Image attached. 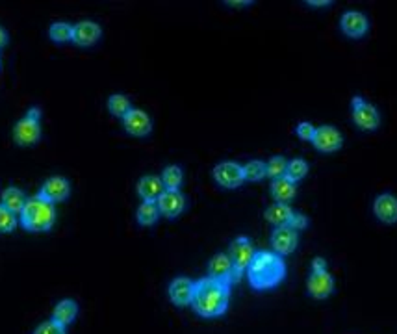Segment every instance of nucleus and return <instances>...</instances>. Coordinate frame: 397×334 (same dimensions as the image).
<instances>
[{
  "label": "nucleus",
  "mask_w": 397,
  "mask_h": 334,
  "mask_svg": "<svg viewBox=\"0 0 397 334\" xmlns=\"http://www.w3.org/2000/svg\"><path fill=\"white\" fill-rule=\"evenodd\" d=\"M229 301H231V286L225 282L210 277L199 279L195 282L192 306L201 318L212 320L223 316L229 310Z\"/></svg>",
  "instance_id": "1"
},
{
  "label": "nucleus",
  "mask_w": 397,
  "mask_h": 334,
  "mask_svg": "<svg viewBox=\"0 0 397 334\" xmlns=\"http://www.w3.org/2000/svg\"><path fill=\"white\" fill-rule=\"evenodd\" d=\"M246 273L253 290L265 292L279 286L284 280L286 264L282 256L273 250H258Z\"/></svg>",
  "instance_id": "2"
},
{
  "label": "nucleus",
  "mask_w": 397,
  "mask_h": 334,
  "mask_svg": "<svg viewBox=\"0 0 397 334\" xmlns=\"http://www.w3.org/2000/svg\"><path fill=\"white\" fill-rule=\"evenodd\" d=\"M19 221L28 232H49L56 223L54 205L45 201L40 193L28 197L25 208L19 214Z\"/></svg>",
  "instance_id": "3"
},
{
  "label": "nucleus",
  "mask_w": 397,
  "mask_h": 334,
  "mask_svg": "<svg viewBox=\"0 0 397 334\" xmlns=\"http://www.w3.org/2000/svg\"><path fill=\"white\" fill-rule=\"evenodd\" d=\"M41 139V110L30 108L13 127V142L19 147H32Z\"/></svg>",
  "instance_id": "4"
},
{
  "label": "nucleus",
  "mask_w": 397,
  "mask_h": 334,
  "mask_svg": "<svg viewBox=\"0 0 397 334\" xmlns=\"http://www.w3.org/2000/svg\"><path fill=\"white\" fill-rule=\"evenodd\" d=\"M351 108H353L351 115H353L355 125L360 130H368V132L377 130L379 125H381V115H379V110L372 103L364 100L362 97H353Z\"/></svg>",
  "instance_id": "5"
},
{
  "label": "nucleus",
  "mask_w": 397,
  "mask_h": 334,
  "mask_svg": "<svg viewBox=\"0 0 397 334\" xmlns=\"http://www.w3.org/2000/svg\"><path fill=\"white\" fill-rule=\"evenodd\" d=\"M226 255L231 256L232 265H234V271H236V277H238V280H240L241 275L246 273L247 267L251 265V262H253V258H255L256 250H255V247H253V243H251L249 238L240 236L232 241Z\"/></svg>",
  "instance_id": "6"
},
{
  "label": "nucleus",
  "mask_w": 397,
  "mask_h": 334,
  "mask_svg": "<svg viewBox=\"0 0 397 334\" xmlns=\"http://www.w3.org/2000/svg\"><path fill=\"white\" fill-rule=\"evenodd\" d=\"M214 178L221 188L225 190H236L246 182L243 166L236 162H221L214 167Z\"/></svg>",
  "instance_id": "7"
},
{
  "label": "nucleus",
  "mask_w": 397,
  "mask_h": 334,
  "mask_svg": "<svg viewBox=\"0 0 397 334\" xmlns=\"http://www.w3.org/2000/svg\"><path fill=\"white\" fill-rule=\"evenodd\" d=\"M312 145L318 149L319 153H325V154L336 153V151L342 149L343 136L338 128L330 127V125H323V127L316 128Z\"/></svg>",
  "instance_id": "8"
},
{
  "label": "nucleus",
  "mask_w": 397,
  "mask_h": 334,
  "mask_svg": "<svg viewBox=\"0 0 397 334\" xmlns=\"http://www.w3.org/2000/svg\"><path fill=\"white\" fill-rule=\"evenodd\" d=\"M208 277L219 280V282H225L229 286L232 282H238L231 256L226 253H217V255L212 256V260L208 262Z\"/></svg>",
  "instance_id": "9"
},
{
  "label": "nucleus",
  "mask_w": 397,
  "mask_h": 334,
  "mask_svg": "<svg viewBox=\"0 0 397 334\" xmlns=\"http://www.w3.org/2000/svg\"><path fill=\"white\" fill-rule=\"evenodd\" d=\"M297 243H299V234L292 226H277L273 234H271L273 253H277L280 256L292 255L297 249Z\"/></svg>",
  "instance_id": "10"
},
{
  "label": "nucleus",
  "mask_w": 397,
  "mask_h": 334,
  "mask_svg": "<svg viewBox=\"0 0 397 334\" xmlns=\"http://www.w3.org/2000/svg\"><path fill=\"white\" fill-rule=\"evenodd\" d=\"M123 127L134 138H145L152 130V121L147 112L139 108H132L123 117Z\"/></svg>",
  "instance_id": "11"
},
{
  "label": "nucleus",
  "mask_w": 397,
  "mask_h": 334,
  "mask_svg": "<svg viewBox=\"0 0 397 334\" xmlns=\"http://www.w3.org/2000/svg\"><path fill=\"white\" fill-rule=\"evenodd\" d=\"M340 28L351 40H360L368 34L369 23L368 17L360 11H345L340 19Z\"/></svg>",
  "instance_id": "12"
},
{
  "label": "nucleus",
  "mask_w": 397,
  "mask_h": 334,
  "mask_svg": "<svg viewBox=\"0 0 397 334\" xmlns=\"http://www.w3.org/2000/svg\"><path fill=\"white\" fill-rule=\"evenodd\" d=\"M40 195L43 197L45 201L58 205V202H64L69 199V195H71V184L64 177H50L43 182Z\"/></svg>",
  "instance_id": "13"
},
{
  "label": "nucleus",
  "mask_w": 397,
  "mask_h": 334,
  "mask_svg": "<svg viewBox=\"0 0 397 334\" xmlns=\"http://www.w3.org/2000/svg\"><path fill=\"white\" fill-rule=\"evenodd\" d=\"M156 205L158 210H160V216L167 217V219H177L182 212H184V208H186V197L182 195L180 190L178 192L166 190L156 201Z\"/></svg>",
  "instance_id": "14"
},
{
  "label": "nucleus",
  "mask_w": 397,
  "mask_h": 334,
  "mask_svg": "<svg viewBox=\"0 0 397 334\" xmlns=\"http://www.w3.org/2000/svg\"><path fill=\"white\" fill-rule=\"evenodd\" d=\"M306 292L314 299H327L334 292V279L329 271H312L306 280Z\"/></svg>",
  "instance_id": "15"
},
{
  "label": "nucleus",
  "mask_w": 397,
  "mask_h": 334,
  "mask_svg": "<svg viewBox=\"0 0 397 334\" xmlns=\"http://www.w3.org/2000/svg\"><path fill=\"white\" fill-rule=\"evenodd\" d=\"M193 288H195V282H193L192 279H188V277H177V279H173L171 284H169V299H171L173 305H192Z\"/></svg>",
  "instance_id": "16"
},
{
  "label": "nucleus",
  "mask_w": 397,
  "mask_h": 334,
  "mask_svg": "<svg viewBox=\"0 0 397 334\" xmlns=\"http://www.w3.org/2000/svg\"><path fill=\"white\" fill-rule=\"evenodd\" d=\"M103 35V28L93 21H80L73 26V43L76 47H91Z\"/></svg>",
  "instance_id": "17"
},
{
  "label": "nucleus",
  "mask_w": 397,
  "mask_h": 334,
  "mask_svg": "<svg viewBox=\"0 0 397 334\" xmlns=\"http://www.w3.org/2000/svg\"><path fill=\"white\" fill-rule=\"evenodd\" d=\"M373 214L377 216L379 221L393 225L397 223V197L392 193H383L373 202Z\"/></svg>",
  "instance_id": "18"
},
{
  "label": "nucleus",
  "mask_w": 397,
  "mask_h": 334,
  "mask_svg": "<svg viewBox=\"0 0 397 334\" xmlns=\"http://www.w3.org/2000/svg\"><path fill=\"white\" fill-rule=\"evenodd\" d=\"M137 195L142 197L143 202H156L160 199L166 188H163L162 178L156 177V175H145L137 180Z\"/></svg>",
  "instance_id": "19"
},
{
  "label": "nucleus",
  "mask_w": 397,
  "mask_h": 334,
  "mask_svg": "<svg viewBox=\"0 0 397 334\" xmlns=\"http://www.w3.org/2000/svg\"><path fill=\"white\" fill-rule=\"evenodd\" d=\"M295 193H297V186H295V182L288 180L286 177L277 178V180L271 182V197L275 199V202H280V205H289V202L295 199Z\"/></svg>",
  "instance_id": "20"
},
{
  "label": "nucleus",
  "mask_w": 397,
  "mask_h": 334,
  "mask_svg": "<svg viewBox=\"0 0 397 334\" xmlns=\"http://www.w3.org/2000/svg\"><path fill=\"white\" fill-rule=\"evenodd\" d=\"M26 201H28V197L25 195V192L15 186L6 188L4 192H2V195H0V205L4 208H8L10 212H13L15 216H19L21 212H23Z\"/></svg>",
  "instance_id": "21"
},
{
  "label": "nucleus",
  "mask_w": 397,
  "mask_h": 334,
  "mask_svg": "<svg viewBox=\"0 0 397 334\" xmlns=\"http://www.w3.org/2000/svg\"><path fill=\"white\" fill-rule=\"evenodd\" d=\"M295 212L289 208V205H280V202H275L271 207H267V210L264 212L265 221L277 226H288L292 223V217H294Z\"/></svg>",
  "instance_id": "22"
},
{
  "label": "nucleus",
  "mask_w": 397,
  "mask_h": 334,
  "mask_svg": "<svg viewBox=\"0 0 397 334\" xmlns=\"http://www.w3.org/2000/svg\"><path fill=\"white\" fill-rule=\"evenodd\" d=\"M76 316H79V303L74 299H62L59 303H56L54 310H52V320L59 321L65 327L74 323Z\"/></svg>",
  "instance_id": "23"
},
{
  "label": "nucleus",
  "mask_w": 397,
  "mask_h": 334,
  "mask_svg": "<svg viewBox=\"0 0 397 334\" xmlns=\"http://www.w3.org/2000/svg\"><path fill=\"white\" fill-rule=\"evenodd\" d=\"M160 217L156 202H142L136 210V219L142 226H152Z\"/></svg>",
  "instance_id": "24"
},
{
  "label": "nucleus",
  "mask_w": 397,
  "mask_h": 334,
  "mask_svg": "<svg viewBox=\"0 0 397 334\" xmlns=\"http://www.w3.org/2000/svg\"><path fill=\"white\" fill-rule=\"evenodd\" d=\"M160 178H162L166 190H169V192H178L182 186V180H184V173H182V169L178 166H167Z\"/></svg>",
  "instance_id": "25"
},
{
  "label": "nucleus",
  "mask_w": 397,
  "mask_h": 334,
  "mask_svg": "<svg viewBox=\"0 0 397 334\" xmlns=\"http://www.w3.org/2000/svg\"><path fill=\"white\" fill-rule=\"evenodd\" d=\"M132 110V104H130V98L127 95L115 93L110 95L108 98V112L112 113L113 117L123 119L128 112Z\"/></svg>",
  "instance_id": "26"
},
{
  "label": "nucleus",
  "mask_w": 397,
  "mask_h": 334,
  "mask_svg": "<svg viewBox=\"0 0 397 334\" xmlns=\"http://www.w3.org/2000/svg\"><path fill=\"white\" fill-rule=\"evenodd\" d=\"M49 38L54 43H69V41H73V26L69 23H54L49 28Z\"/></svg>",
  "instance_id": "27"
},
{
  "label": "nucleus",
  "mask_w": 397,
  "mask_h": 334,
  "mask_svg": "<svg viewBox=\"0 0 397 334\" xmlns=\"http://www.w3.org/2000/svg\"><path fill=\"white\" fill-rule=\"evenodd\" d=\"M309 175V163L301 160V158H294L289 160L288 167H286V178L292 182H299Z\"/></svg>",
  "instance_id": "28"
},
{
  "label": "nucleus",
  "mask_w": 397,
  "mask_h": 334,
  "mask_svg": "<svg viewBox=\"0 0 397 334\" xmlns=\"http://www.w3.org/2000/svg\"><path fill=\"white\" fill-rule=\"evenodd\" d=\"M243 175H246V180L249 182H258L262 178L267 177V171H265V162L262 160H251L243 166Z\"/></svg>",
  "instance_id": "29"
},
{
  "label": "nucleus",
  "mask_w": 397,
  "mask_h": 334,
  "mask_svg": "<svg viewBox=\"0 0 397 334\" xmlns=\"http://www.w3.org/2000/svg\"><path fill=\"white\" fill-rule=\"evenodd\" d=\"M286 167H288V160L284 156H273L265 163V171H267V177L277 180V178L286 177Z\"/></svg>",
  "instance_id": "30"
},
{
  "label": "nucleus",
  "mask_w": 397,
  "mask_h": 334,
  "mask_svg": "<svg viewBox=\"0 0 397 334\" xmlns=\"http://www.w3.org/2000/svg\"><path fill=\"white\" fill-rule=\"evenodd\" d=\"M19 219L15 216L13 212H10L8 208H4L0 205V234H10L17 229Z\"/></svg>",
  "instance_id": "31"
},
{
  "label": "nucleus",
  "mask_w": 397,
  "mask_h": 334,
  "mask_svg": "<svg viewBox=\"0 0 397 334\" xmlns=\"http://www.w3.org/2000/svg\"><path fill=\"white\" fill-rule=\"evenodd\" d=\"M34 334H67V327L56 320H47L35 327Z\"/></svg>",
  "instance_id": "32"
},
{
  "label": "nucleus",
  "mask_w": 397,
  "mask_h": 334,
  "mask_svg": "<svg viewBox=\"0 0 397 334\" xmlns=\"http://www.w3.org/2000/svg\"><path fill=\"white\" fill-rule=\"evenodd\" d=\"M295 134H297V138L303 139V142L312 143L316 134V127L312 123H309V121H303V123H299L295 127Z\"/></svg>",
  "instance_id": "33"
},
{
  "label": "nucleus",
  "mask_w": 397,
  "mask_h": 334,
  "mask_svg": "<svg viewBox=\"0 0 397 334\" xmlns=\"http://www.w3.org/2000/svg\"><path fill=\"white\" fill-rule=\"evenodd\" d=\"M309 217L306 216H303V214H297V212H295L294 214V217H292V223H289L288 226H292V229H294V231H303V229H306V226H309Z\"/></svg>",
  "instance_id": "34"
},
{
  "label": "nucleus",
  "mask_w": 397,
  "mask_h": 334,
  "mask_svg": "<svg viewBox=\"0 0 397 334\" xmlns=\"http://www.w3.org/2000/svg\"><path fill=\"white\" fill-rule=\"evenodd\" d=\"M312 271H327V260L321 258V256L314 258V262H312Z\"/></svg>",
  "instance_id": "35"
},
{
  "label": "nucleus",
  "mask_w": 397,
  "mask_h": 334,
  "mask_svg": "<svg viewBox=\"0 0 397 334\" xmlns=\"http://www.w3.org/2000/svg\"><path fill=\"white\" fill-rule=\"evenodd\" d=\"M6 45H8V32L0 26V49L6 47Z\"/></svg>",
  "instance_id": "36"
},
{
  "label": "nucleus",
  "mask_w": 397,
  "mask_h": 334,
  "mask_svg": "<svg viewBox=\"0 0 397 334\" xmlns=\"http://www.w3.org/2000/svg\"><path fill=\"white\" fill-rule=\"evenodd\" d=\"M309 4L310 6H321V8H323V6H330L333 4V2H330V0H309Z\"/></svg>",
  "instance_id": "37"
},
{
  "label": "nucleus",
  "mask_w": 397,
  "mask_h": 334,
  "mask_svg": "<svg viewBox=\"0 0 397 334\" xmlns=\"http://www.w3.org/2000/svg\"><path fill=\"white\" fill-rule=\"evenodd\" d=\"M229 6H249L251 2H226Z\"/></svg>",
  "instance_id": "38"
},
{
  "label": "nucleus",
  "mask_w": 397,
  "mask_h": 334,
  "mask_svg": "<svg viewBox=\"0 0 397 334\" xmlns=\"http://www.w3.org/2000/svg\"><path fill=\"white\" fill-rule=\"evenodd\" d=\"M0 64H2V62H0Z\"/></svg>",
  "instance_id": "39"
}]
</instances>
